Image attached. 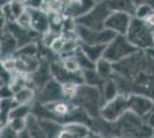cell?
<instances>
[{"mask_svg": "<svg viewBox=\"0 0 154 138\" xmlns=\"http://www.w3.org/2000/svg\"><path fill=\"white\" fill-rule=\"evenodd\" d=\"M38 43H29L23 46H20L17 51L14 53V55L15 57H24V58H35V57H38Z\"/></svg>", "mask_w": 154, "mask_h": 138, "instance_id": "603a6c76", "label": "cell"}, {"mask_svg": "<svg viewBox=\"0 0 154 138\" xmlns=\"http://www.w3.org/2000/svg\"><path fill=\"white\" fill-rule=\"evenodd\" d=\"M96 72H98V75L103 79H109L112 78L115 74L114 70V63L110 62L109 60L106 58H101L96 62Z\"/></svg>", "mask_w": 154, "mask_h": 138, "instance_id": "ffe728a7", "label": "cell"}, {"mask_svg": "<svg viewBox=\"0 0 154 138\" xmlns=\"http://www.w3.org/2000/svg\"><path fill=\"white\" fill-rule=\"evenodd\" d=\"M19 48V43L16 38L7 30L6 28L1 29V58L13 55Z\"/></svg>", "mask_w": 154, "mask_h": 138, "instance_id": "9a60e30c", "label": "cell"}, {"mask_svg": "<svg viewBox=\"0 0 154 138\" xmlns=\"http://www.w3.org/2000/svg\"><path fill=\"white\" fill-rule=\"evenodd\" d=\"M145 21H146V23H147L148 26L154 29V12L151 14V15H149V16H148V17Z\"/></svg>", "mask_w": 154, "mask_h": 138, "instance_id": "60d3db41", "label": "cell"}, {"mask_svg": "<svg viewBox=\"0 0 154 138\" xmlns=\"http://www.w3.org/2000/svg\"><path fill=\"white\" fill-rule=\"evenodd\" d=\"M121 93L120 91V87H119V84L116 82V79L114 78V76L112 78L106 79L105 83H103V87H101V97H103V106L108 103L110 100L117 97L119 94Z\"/></svg>", "mask_w": 154, "mask_h": 138, "instance_id": "ac0fdd59", "label": "cell"}, {"mask_svg": "<svg viewBox=\"0 0 154 138\" xmlns=\"http://www.w3.org/2000/svg\"><path fill=\"white\" fill-rule=\"evenodd\" d=\"M81 48L83 50V52L93 62H97L99 59L103 58V53H105V50H106V45H92V44L81 43Z\"/></svg>", "mask_w": 154, "mask_h": 138, "instance_id": "44dd1931", "label": "cell"}, {"mask_svg": "<svg viewBox=\"0 0 154 138\" xmlns=\"http://www.w3.org/2000/svg\"><path fill=\"white\" fill-rule=\"evenodd\" d=\"M7 124L9 125L14 131H16L17 133H21V132L26 131V118H11Z\"/></svg>", "mask_w": 154, "mask_h": 138, "instance_id": "4316f807", "label": "cell"}, {"mask_svg": "<svg viewBox=\"0 0 154 138\" xmlns=\"http://www.w3.org/2000/svg\"><path fill=\"white\" fill-rule=\"evenodd\" d=\"M31 14V29L39 32L40 35L50 30V15L45 9L28 8Z\"/></svg>", "mask_w": 154, "mask_h": 138, "instance_id": "7c38bea8", "label": "cell"}, {"mask_svg": "<svg viewBox=\"0 0 154 138\" xmlns=\"http://www.w3.org/2000/svg\"><path fill=\"white\" fill-rule=\"evenodd\" d=\"M45 0H28L26 5L28 8H36V9H42L44 7Z\"/></svg>", "mask_w": 154, "mask_h": 138, "instance_id": "e575fe53", "label": "cell"}, {"mask_svg": "<svg viewBox=\"0 0 154 138\" xmlns=\"http://www.w3.org/2000/svg\"><path fill=\"white\" fill-rule=\"evenodd\" d=\"M127 112H129L128 93H120L117 97L106 103L100 109V118L107 122H116Z\"/></svg>", "mask_w": 154, "mask_h": 138, "instance_id": "8992f818", "label": "cell"}, {"mask_svg": "<svg viewBox=\"0 0 154 138\" xmlns=\"http://www.w3.org/2000/svg\"><path fill=\"white\" fill-rule=\"evenodd\" d=\"M13 0H0V4H1V6H4V5H7V4H9V2H12Z\"/></svg>", "mask_w": 154, "mask_h": 138, "instance_id": "7bdbcfd3", "label": "cell"}, {"mask_svg": "<svg viewBox=\"0 0 154 138\" xmlns=\"http://www.w3.org/2000/svg\"><path fill=\"white\" fill-rule=\"evenodd\" d=\"M14 92L12 91L9 85H1V99L5 98H13Z\"/></svg>", "mask_w": 154, "mask_h": 138, "instance_id": "d590c367", "label": "cell"}, {"mask_svg": "<svg viewBox=\"0 0 154 138\" xmlns=\"http://www.w3.org/2000/svg\"><path fill=\"white\" fill-rule=\"evenodd\" d=\"M0 138H20V133L14 131L9 125H4L1 127V136Z\"/></svg>", "mask_w": 154, "mask_h": 138, "instance_id": "836d02e7", "label": "cell"}, {"mask_svg": "<svg viewBox=\"0 0 154 138\" xmlns=\"http://www.w3.org/2000/svg\"><path fill=\"white\" fill-rule=\"evenodd\" d=\"M16 23L24 29H31V14L29 12V9H26V12L16 20Z\"/></svg>", "mask_w": 154, "mask_h": 138, "instance_id": "1f68e13d", "label": "cell"}, {"mask_svg": "<svg viewBox=\"0 0 154 138\" xmlns=\"http://www.w3.org/2000/svg\"><path fill=\"white\" fill-rule=\"evenodd\" d=\"M11 7H12V12H13V15H14V17H15V21L17 20L20 16L28 9V7H26V4L20 2L17 0H13V1L11 2Z\"/></svg>", "mask_w": 154, "mask_h": 138, "instance_id": "f546056e", "label": "cell"}, {"mask_svg": "<svg viewBox=\"0 0 154 138\" xmlns=\"http://www.w3.org/2000/svg\"><path fill=\"white\" fill-rule=\"evenodd\" d=\"M144 53H145V55H146V58H147L148 60L154 61V46L148 47V48H146V50H144Z\"/></svg>", "mask_w": 154, "mask_h": 138, "instance_id": "74e56055", "label": "cell"}, {"mask_svg": "<svg viewBox=\"0 0 154 138\" xmlns=\"http://www.w3.org/2000/svg\"><path fill=\"white\" fill-rule=\"evenodd\" d=\"M66 41H67V38L61 33L58 38L52 43V45L50 46V48H51L52 51L55 53L57 55H60L61 52H62V50H63L64 45H66ZM59 58H60V57H59Z\"/></svg>", "mask_w": 154, "mask_h": 138, "instance_id": "f1b7e54d", "label": "cell"}, {"mask_svg": "<svg viewBox=\"0 0 154 138\" xmlns=\"http://www.w3.org/2000/svg\"><path fill=\"white\" fill-rule=\"evenodd\" d=\"M145 120H146V122H147V124L152 128L154 130V111L153 112H151L149 114H148L147 116L145 118Z\"/></svg>", "mask_w": 154, "mask_h": 138, "instance_id": "f35d334b", "label": "cell"}, {"mask_svg": "<svg viewBox=\"0 0 154 138\" xmlns=\"http://www.w3.org/2000/svg\"><path fill=\"white\" fill-rule=\"evenodd\" d=\"M110 13L112 11L109 9L106 0H103L100 2H97L96 6L90 12L76 19V23L93 30H103L105 29V21Z\"/></svg>", "mask_w": 154, "mask_h": 138, "instance_id": "5b68a950", "label": "cell"}, {"mask_svg": "<svg viewBox=\"0 0 154 138\" xmlns=\"http://www.w3.org/2000/svg\"><path fill=\"white\" fill-rule=\"evenodd\" d=\"M40 118V122L44 127V130L47 133V137L48 138H58L60 136V133L62 131V128L63 125L61 123H59L54 120H51V118Z\"/></svg>", "mask_w": 154, "mask_h": 138, "instance_id": "7402d4cb", "label": "cell"}, {"mask_svg": "<svg viewBox=\"0 0 154 138\" xmlns=\"http://www.w3.org/2000/svg\"><path fill=\"white\" fill-rule=\"evenodd\" d=\"M16 67H17V62H16V57L14 54L1 58V68L11 72H16Z\"/></svg>", "mask_w": 154, "mask_h": 138, "instance_id": "83f0119b", "label": "cell"}, {"mask_svg": "<svg viewBox=\"0 0 154 138\" xmlns=\"http://www.w3.org/2000/svg\"><path fill=\"white\" fill-rule=\"evenodd\" d=\"M76 33L81 43L92 45H107L116 37V33L109 29L93 30L81 24L76 26Z\"/></svg>", "mask_w": 154, "mask_h": 138, "instance_id": "52a82bcc", "label": "cell"}, {"mask_svg": "<svg viewBox=\"0 0 154 138\" xmlns=\"http://www.w3.org/2000/svg\"><path fill=\"white\" fill-rule=\"evenodd\" d=\"M125 36L132 45L141 51L154 46V29L148 26L145 20L134 16Z\"/></svg>", "mask_w": 154, "mask_h": 138, "instance_id": "3957f363", "label": "cell"}, {"mask_svg": "<svg viewBox=\"0 0 154 138\" xmlns=\"http://www.w3.org/2000/svg\"><path fill=\"white\" fill-rule=\"evenodd\" d=\"M97 2H100V1H103V0H96Z\"/></svg>", "mask_w": 154, "mask_h": 138, "instance_id": "bcb514c9", "label": "cell"}, {"mask_svg": "<svg viewBox=\"0 0 154 138\" xmlns=\"http://www.w3.org/2000/svg\"><path fill=\"white\" fill-rule=\"evenodd\" d=\"M129 111L146 118L148 114L154 111V99L144 93H129Z\"/></svg>", "mask_w": 154, "mask_h": 138, "instance_id": "9c48e42d", "label": "cell"}, {"mask_svg": "<svg viewBox=\"0 0 154 138\" xmlns=\"http://www.w3.org/2000/svg\"><path fill=\"white\" fill-rule=\"evenodd\" d=\"M106 2L112 12H122L135 16L137 6L134 0H106Z\"/></svg>", "mask_w": 154, "mask_h": 138, "instance_id": "e0dca14e", "label": "cell"}, {"mask_svg": "<svg viewBox=\"0 0 154 138\" xmlns=\"http://www.w3.org/2000/svg\"><path fill=\"white\" fill-rule=\"evenodd\" d=\"M20 138H31L28 133H26V131H23L20 133Z\"/></svg>", "mask_w": 154, "mask_h": 138, "instance_id": "b9f144b4", "label": "cell"}, {"mask_svg": "<svg viewBox=\"0 0 154 138\" xmlns=\"http://www.w3.org/2000/svg\"><path fill=\"white\" fill-rule=\"evenodd\" d=\"M139 50L129 41L128 37L125 35H116L115 38L106 45L103 58H106L113 63H116L135 54Z\"/></svg>", "mask_w": 154, "mask_h": 138, "instance_id": "277c9868", "label": "cell"}, {"mask_svg": "<svg viewBox=\"0 0 154 138\" xmlns=\"http://www.w3.org/2000/svg\"><path fill=\"white\" fill-rule=\"evenodd\" d=\"M112 133L124 138H149L154 130L147 124L145 118L129 111L112 123Z\"/></svg>", "mask_w": 154, "mask_h": 138, "instance_id": "6da1fadb", "label": "cell"}, {"mask_svg": "<svg viewBox=\"0 0 154 138\" xmlns=\"http://www.w3.org/2000/svg\"><path fill=\"white\" fill-rule=\"evenodd\" d=\"M105 138H124V137L120 136V135H110V136H107V137Z\"/></svg>", "mask_w": 154, "mask_h": 138, "instance_id": "ee69618b", "label": "cell"}, {"mask_svg": "<svg viewBox=\"0 0 154 138\" xmlns=\"http://www.w3.org/2000/svg\"><path fill=\"white\" fill-rule=\"evenodd\" d=\"M90 125L81 122H70L63 125L58 138H83L91 131Z\"/></svg>", "mask_w": 154, "mask_h": 138, "instance_id": "5bb4252c", "label": "cell"}, {"mask_svg": "<svg viewBox=\"0 0 154 138\" xmlns=\"http://www.w3.org/2000/svg\"><path fill=\"white\" fill-rule=\"evenodd\" d=\"M75 58L77 59L79 67L82 70H90V69H96V62H93L92 60L83 52V50L81 48V46L78 47L75 52Z\"/></svg>", "mask_w": 154, "mask_h": 138, "instance_id": "cb8c5ba5", "label": "cell"}, {"mask_svg": "<svg viewBox=\"0 0 154 138\" xmlns=\"http://www.w3.org/2000/svg\"><path fill=\"white\" fill-rule=\"evenodd\" d=\"M1 17L5 20L6 23H11V22H15V17L12 12V7H11V2L1 6Z\"/></svg>", "mask_w": 154, "mask_h": 138, "instance_id": "d6a6232c", "label": "cell"}, {"mask_svg": "<svg viewBox=\"0 0 154 138\" xmlns=\"http://www.w3.org/2000/svg\"><path fill=\"white\" fill-rule=\"evenodd\" d=\"M83 138H103V137L101 136V135H100V133H99V132L94 131V130L92 129V130H91V131L89 132V133H88L85 137H83Z\"/></svg>", "mask_w": 154, "mask_h": 138, "instance_id": "ab89813d", "label": "cell"}, {"mask_svg": "<svg viewBox=\"0 0 154 138\" xmlns=\"http://www.w3.org/2000/svg\"><path fill=\"white\" fill-rule=\"evenodd\" d=\"M136 4V6H139V5H146L149 6L151 8L154 9V0H134Z\"/></svg>", "mask_w": 154, "mask_h": 138, "instance_id": "8d00e7d4", "label": "cell"}, {"mask_svg": "<svg viewBox=\"0 0 154 138\" xmlns=\"http://www.w3.org/2000/svg\"><path fill=\"white\" fill-rule=\"evenodd\" d=\"M153 12H154V9L151 8L149 6L139 5V6H137V8H136L135 17H138V19H140V20H146Z\"/></svg>", "mask_w": 154, "mask_h": 138, "instance_id": "4dcf8cb0", "label": "cell"}, {"mask_svg": "<svg viewBox=\"0 0 154 138\" xmlns=\"http://www.w3.org/2000/svg\"><path fill=\"white\" fill-rule=\"evenodd\" d=\"M96 0H72L71 4L66 8L63 12L64 16H69L72 19H78L83 16L84 14L90 12L96 6Z\"/></svg>", "mask_w": 154, "mask_h": 138, "instance_id": "4fadbf2b", "label": "cell"}, {"mask_svg": "<svg viewBox=\"0 0 154 138\" xmlns=\"http://www.w3.org/2000/svg\"><path fill=\"white\" fill-rule=\"evenodd\" d=\"M60 60H61V63L63 65L64 68H66L67 70H69V72H76L82 70V69H81V67H79L78 61H77V59L75 58V55H70V57L61 58Z\"/></svg>", "mask_w": 154, "mask_h": 138, "instance_id": "484cf974", "label": "cell"}, {"mask_svg": "<svg viewBox=\"0 0 154 138\" xmlns=\"http://www.w3.org/2000/svg\"><path fill=\"white\" fill-rule=\"evenodd\" d=\"M78 107L83 108L91 116L92 120L100 118V109L103 107L101 89L98 86L81 84L78 87L76 96L71 99Z\"/></svg>", "mask_w": 154, "mask_h": 138, "instance_id": "7a4b0ae2", "label": "cell"}, {"mask_svg": "<svg viewBox=\"0 0 154 138\" xmlns=\"http://www.w3.org/2000/svg\"><path fill=\"white\" fill-rule=\"evenodd\" d=\"M51 72L52 77L57 79L58 82H60L61 84L68 83V82H74L77 84H84L83 70H79L76 72H69L63 67L60 59L51 62Z\"/></svg>", "mask_w": 154, "mask_h": 138, "instance_id": "30bf717a", "label": "cell"}, {"mask_svg": "<svg viewBox=\"0 0 154 138\" xmlns=\"http://www.w3.org/2000/svg\"><path fill=\"white\" fill-rule=\"evenodd\" d=\"M57 100H67V99L64 97L62 84L57 79L51 78L47 83H45L37 90L36 101L40 104H47Z\"/></svg>", "mask_w": 154, "mask_h": 138, "instance_id": "ba28073f", "label": "cell"}, {"mask_svg": "<svg viewBox=\"0 0 154 138\" xmlns=\"http://www.w3.org/2000/svg\"><path fill=\"white\" fill-rule=\"evenodd\" d=\"M37 90L32 86L28 85L14 93V100L19 105H32L36 101Z\"/></svg>", "mask_w": 154, "mask_h": 138, "instance_id": "d6986e66", "label": "cell"}, {"mask_svg": "<svg viewBox=\"0 0 154 138\" xmlns=\"http://www.w3.org/2000/svg\"><path fill=\"white\" fill-rule=\"evenodd\" d=\"M83 76H84V83L88 85L92 86H98V87H103L105 79H103L98 72H96V69H90V70H83Z\"/></svg>", "mask_w": 154, "mask_h": 138, "instance_id": "d4e9b609", "label": "cell"}, {"mask_svg": "<svg viewBox=\"0 0 154 138\" xmlns=\"http://www.w3.org/2000/svg\"><path fill=\"white\" fill-rule=\"evenodd\" d=\"M134 16L122 12H112L105 21V28L116 35H127Z\"/></svg>", "mask_w": 154, "mask_h": 138, "instance_id": "8fae6325", "label": "cell"}, {"mask_svg": "<svg viewBox=\"0 0 154 138\" xmlns=\"http://www.w3.org/2000/svg\"><path fill=\"white\" fill-rule=\"evenodd\" d=\"M26 133L31 138H48L44 130V127L40 122V118L31 113L26 118Z\"/></svg>", "mask_w": 154, "mask_h": 138, "instance_id": "2e32d148", "label": "cell"}, {"mask_svg": "<svg viewBox=\"0 0 154 138\" xmlns=\"http://www.w3.org/2000/svg\"><path fill=\"white\" fill-rule=\"evenodd\" d=\"M17 1H20V2H23V4H26V2H28V0H17Z\"/></svg>", "mask_w": 154, "mask_h": 138, "instance_id": "f6af8a7d", "label": "cell"}]
</instances>
